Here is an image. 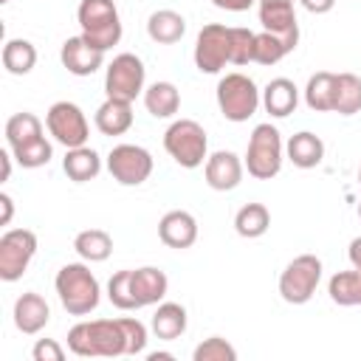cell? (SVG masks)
I'll return each instance as SVG.
<instances>
[{
  "instance_id": "1",
  "label": "cell",
  "mask_w": 361,
  "mask_h": 361,
  "mask_svg": "<svg viewBox=\"0 0 361 361\" xmlns=\"http://www.w3.org/2000/svg\"><path fill=\"white\" fill-rule=\"evenodd\" d=\"M166 290H169V279L155 265L116 271L107 282V299L118 310H138L158 305L166 296Z\"/></svg>"
},
{
  "instance_id": "2",
  "label": "cell",
  "mask_w": 361,
  "mask_h": 361,
  "mask_svg": "<svg viewBox=\"0 0 361 361\" xmlns=\"http://www.w3.org/2000/svg\"><path fill=\"white\" fill-rule=\"evenodd\" d=\"M68 350L79 358H116L127 355V336L121 319H90L68 330Z\"/></svg>"
},
{
  "instance_id": "3",
  "label": "cell",
  "mask_w": 361,
  "mask_h": 361,
  "mask_svg": "<svg viewBox=\"0 0 361 361\" xmlns=\"http://www.w3.org/2000/svg\"><path fill=\"white\" fill-rule=\"evenodd\" d=\"M54 288H56V296H59L62 307L71 316H87V313H93L99 307L102 288H99V279L93 276V271L85 262L62 265L56 271Z\"/></svg>"
},
{
  "instance_id": "4",
  "label": "cell",
  "mask_w": 361,
  "mask_h": 361,
  "mask_svg": "<svg viewBox=\"0 0 361 361\" xmlns=\"http://www.w3.org/2000/svg\"><path fill=\"white\" fill-rule=\"evenodd\" d=\"M282 161H285V144H282L279 130L271 121L257 124L251 130V138H248V147H245V158H243L248 175L257 178V180H271V178L279 175Z\"/></svg>"
},
{
  "instance_id": "5",
  "label": "cell",
  "mask_w": 361,
  "mask_h": 361,
  "mask_svg": "<svg viewBox=\"0 0 361 361\" xmlns=\"http://www.w3.org/2000/svg\"><path fill=\"white\" fill-rule=\"evenodd\" d=\"M76 23L82 28V37L104 54L121 39V17L113 0H82L76 8Z\"/></svg>"
},
{
  "instance_id": "6",
  "label": "cell",
  "mask_w": 361,
  "mask_h": 361,
  "mask_svg": "<svg viewBox=\"0 0 361 361\" xmlns=\"http://www.w3.org/2000/svg\"><path fill=\"white\" fill-rule=\"evenodd\" d=\"M217 107L223 113L226 121H234V124H243L248 121L257 107L262 104V90L257 87V82L240 71L234 73H226L220 82H217Z\"/></svg>"
},
{
  "instance_id": "7",
  "label": "cell",
  "mask_w": 361,
  "mask_h": 361,
  "mask_svg": "<svg viewBox=\"0 0 361 361\" xmlns=\"http://www.w3.org/2000/svg\"><path fill=\"white\" fill-rule=\"evenodd\" d=\"M164 149L169 158L183 169H197L209 158V138L206 130L195 118H178L164 133Z\"/></svg>"
},
{
  "instance_id": "8",
  "label": "cell",
  "mask_w": 361,
  "mask_h": 361,
  "mask_svg": "<svg viewBox=\"0 0 361 361\" xmlns=\"http://www.w3.org/2000/svg\"><path fill=\"white\" fill-rule=\"evenodd\" d=\"M319 282H322V259L316 254H299L279 274V296L288 305H305L313 299Z\"/></svg>"
},
{
  "instance_id": "9",
  "label": "cell",
  "mask_w": 361,
  "mask_h": 361,
  "mask_svg": "<svg viewBox=\"0 0 361 361\" xmlns=\"http://www.w3.org/2000/svg\"><path fill=\"white\" fill-rule=\"evenodd\" d=\"M144 82H147V68L130 51L113 56V62L104 71V93L110 99L135 102L138 96H144Z\"/></svg>"
},
{
  "instance_id": "10",
  "label": "cell",
  "mask_w": 361,
  "mask_h": 361,
  "mask_svg": "<svg viewBox=\"0 0 361 361\" xmlns=\"http://www.w3.org/2000/svg\"><path fill=\"white\" fill-rule=\"evenodd\" d=\"M45 130L48 135L62 144L65 149H73V147H85L87 138H90V127H87V118L82 113L79 104L73 102H54L45 113Z\"/></svg>"
},
{
  "instance_id": "11",
  "label": "cell",
  "mask_w": 361,
  "mask_h": 361,
  "mask_svg": "<svg viewBox=\"0 0 361 361\" xmlns=\"http://www.w3.org/2000/svg\"><path fill=\"white\" fill-rule=\"evenodd\" d=\"M231 62V25L209 23L195 39V68L200 73H220Z\"/></svg>"
},
{
  "instance_id": "12",
  "label": "cell",
  "mask_w": 361,
  "mask_h": 361,
  "mask_svg": "<svg viewBox=\"0 0 361 361\" xmlns=\"http://www.w3.org/2000/svg\"><path fill=\"white\" fill-rule=\"evenodd\" d=\"M37 254V234L31 228H8L0 237V279L17 282Z\"/></svg>"
},
{
  "instance_id": "13",
  "label": "cell",
  "mask_w": 361,
  "mask_h": 361,
  "mask_svg": "<svg viewBox=\"0 0 361 361\" xmlns=\"http://www.w3.org/2000/svg\"><path fill=\"white\" fill-rule=\"evenodd\" d=\"M152 155L141 144H116L107 152V172L121 186H141L152 175Z\"/></svg>"
},
{
  "instance_id": "14",
  "label": "cell",
  "mask_w": 361,
  "mask_h": 361,
  "mask_svg": "<svg viewBox=\"0 0 361 361\" xmlns=\"http://www.w3.org/2000/svg\"><path fill=\"white\" fill-rule=\"evenodd\" d=\"M259 23L262 31H271L282 37L290 48L299 45V20H296V3L290 0H259Z\"/></svg>"
},
{
  "instance_id": "15",
  "label": "cell",
  "mask_w": 361,
  "mask_h": 361,
  "mask_svg": "<svg viewBox=\"0 0 361 361\" xmlns=\"http://www.w3.org/2000/svg\"><path fill=\"white\" fill-rule=\"evenodd\" d=\"M243 172H245V164L231 149H217L203 164V178L209 183V189H214V192H231V189H237L240 180H243Z\"/></svg>"
},
{
  "instance_id": "16",
  "label": "cell",
  "mask_w": 361,
  "mask_h": 361,
  "mask_svg": "<svg viewBox=\"0 0 361 361\" xmlns=\"http://www.w3.org/2000/svg\"><path fill=\"white\" fill-rule=\"evenodd\" d=\"M59 59H62V68L73 76H90L96 73L102 65H104V51L96 48L93 42H87L82 34L76 37H68L59 48Z\"/></svg>"
},
{
  "instance_id": "17",
  "label": "cell",
  "mask_w": 361,
  "mask_h": 361,
  "mask_svg": "<svg viewBox=\"0 0 361 361\" xmlns=\"http://www.w3.org/2000/svg\"><path fill=\"white\" fill-rule=\"evenodd\" d=\"M158 237L166 248H175V251H183V248H192L195 240H197V220L192 212L186 209H172L161 217L158 223Z\"/></svg>"
},
{
  "instance_id": "18",
  "label": "cell",
  "mask_w": 361,
  "mask_h": 361,
  "mask_svg": "<svg viewBox=\"0 0 361 361\" xmlns=\"http://www.w3.org/2000/svg\"><path fill=\"white\" fill-rule=\"evenodd\" d=\"M14 327L25 336H37L51 322V307L37 290H25L14 302Z\"/></svg>"
},
{
  "instance_id": "19",
  "label": "cell",
  "mask_w": 361,
  "mask_h": 361,
  "mask_svg": "<svg viewBox=\"0 0 361 361\" xmlns=\"http://www.w3.org/2000/svg\"><path fill=\"white\" fill-rule=\"evenodd\" d=\"M93 124L102 135H124L133 127V102L124 99H104L96 113H93Z\"/></svg>"
},
{
  "instance_id": "20",
  "label": "cell",
  "mask_w": 361,
  "mask_h": 361,
  "mask_svg": "<svg viewBox=\"0 0 361 361\" xmlns=\"http://www.w3.org/2000/svg\"><path fill=\"white\" fill-rule=\"evenodd\" d=\"M299 104V87L285 79V76H276L271 79L265 87H262V107L271 118H285L296 110Z\"/></svg>"
},
{
  "instance_id": "21",
  "label": "cell",
  "mask_w": 361,
  "mask_h": 361,
  "mask_svg": "<svg viewBox=\"0 0 361 361\" xmlns=\"http://www.w3.org/2000/svg\"><path fill=\"white\" fill-rule=\"evenodd\" d=\"M285 155L293 166L299 169H313L324 161V141L310 133V130H302V133H293L285 144Z\"/></svg>"
},
{
  "instance_id": "22",
  "label": "cell",
  "mask_w": 361,
  "mask_h": 361,
  "mask_svg": "<svg viewBox=\"0 0 361 361\" xmlns=\"http://www.w3.org/2000/svg\"><path fill=\"white\" fill-rule=\"evenodd\" d=\"M186 324H189V316H186L183 305H178V302H158V307L152 313V322H149V330L161 341H175V338H180L186 333Z\"/></svg>"
},
{
  "instance_id": "23",
  "label": "cell",
  "mask_w": 361,
  "mask_h": 361,
  "mask_svg": "<svg viewBox=\"0 0 361 361\" xmlns=\"http://www.w3.org/2000/svg\"><path fill=\"white\" fill-rule=\"evenodd\" d=\"M62 169L73 183H87L102 172V158L93 147H73L62 158Z\"/></svg>"
},
{
  "instance_id": "24",
  "label": "cell",
  "mask_w": 361,
  "mask_h": 361,
  "mask_svg": "<svg viewBox=\"0 0 361 361\" xmlns=\"http://www.w3.org/2000/svg\"><path fill=\"white\" fill-rule=\"evenodd\" d=\"M147 34L158 45H172L186 34V20H183V14H178L172 8H158L147 20Z\"/></svg>"
},
{
  "instance_id": "25",
  "label": "cell",
  "mask_w": 361,
  "mask_h": 361,
  "mask_svg": "<svg viewBox=\"0 0 361 361\" xmlns=\"http://www.w3.org/2000/svg\"><path fill=\"white\" fill-rule=\"evenodd\" d=\"M144 107L155 118H172L180 107V90L172 82H152L144 87Z\"/></svg>"
},
{
  "instance_id": "26",
  "label": "cell",
  "mask_w": 361,
  "mask_h": 361,
  "mask_svg": "<svg viewBox=\"0 0 361 361\" xmlns=\"http://www.w3.org/2000/svg\"><path fill=\"white\" fill-rule=\"evenodd\" d=\"M73 251L85 262H104L113 254V237L104 228H85L73 237Z\"/></svg>"
},
{
  "instance_id": "27",
  "label": "cell",
  "mask_w": 361,
  "mask_h": 361,
  "mask_svg": "<svg viewBox=\"0 0 361 361\" xmlns=\"http://www.w3.org/2000/svg\"><path fill=\"white\" fill-rule=\"evenodd\" d=\"M327 293L341 307H358L361 305V268L333 274L327 282Z\"/></svg>"
},
{
  "instance_id": "28",
  "label": "cell",
  "mask_w": 361,
  "mask_h": 361,
  "mask_svg": "<svg viewBox=\"0 0 361 361\" xmlns=\"http://www.w3.org/2000/svg\"><path fill=\"white\" fill-rule=\"evenodd\" d=\"M333 93H336V73L319 71L305 85V104L313 113H333Z\"/></svg>"
},
{
  "instance_id": "29",
  "label": "cell",
  "mask_w": 361,
  "mask_h": 361,
  "mask_svg": "<svg viewBox=\"0 0 361 361\" xmlns=\"http://www.w3.org/2000/svg\"><path fill=\"white\" fill-rule=\"evenodd\" d=\"M271 228V212L265 203H245L234 214V231L245 240H257Z\"/></svg>"
},
{
  "instance_id": "30",
  "label": "cell",
  "mask_w": 361,
  "mask_h": 361,
  "mask_svg": "<svg viewBox=\"0 0 361 361\" xmlns=\"http://www.w3.org/2000/svg\"><path fill=\"white\" fill-rule=\"evenodd\" d=\"M3 68L11 73V76H25V73H31L34 71V65H37V48H34V42H28V39H6V45H3Z\"/></svg>"
},
{
  "instance_id": "31",
  "label": "cell",
  "mask_w": 361,
  "mask_h": 361,
  "mask_svg": "<svg viewBox=\"0 0 361 361\" xmlns=\"http://www.w3.org/2000/svg\"><path fill=\"white\" fill-rule=\"evenodd\" d=\"M333 113H338V116L361 113V76H355V73H336Z\"/></svg>"
},
{
  "instance_id": "32",
  "label": "cell",
  "mask_w": 361,
  "mask_h": 361,
  "mask_svg": "<svg viewBox=\"0 0 361 361\" xmlns=\"http://www.w3.org/2000/svg\"><path fill=\"white\" fill-rule=\"evenodd\" d=\"M39 135H45V133H42V121H39L34 113H28V110L14 113V116L6 121V141H8V147H20V144L34 141V138H39Z\"/></svg>"
},
{
  "instance_id": "33",
  "label": "cell",
  "mask_w": 361,
  "mask_h": 361,
  "mask_svg": "<svg viewBox=\"0 0 361 361\" xmlns=\"http://www.w3.org/2000/svg\"><path fill=\"white\" fill-rule=\"evenodd\" d=\"M8 149H11L14 161H17L23 169H39V166H45V164L54 158V147H51V141H48L45 135H39V138H34V141H25V144H20V147H8Z\"/></svg>"
},
{
  "instance_id": "34",
  "label": "cell",
  "mask_w": 361,
  "mask_h": 361,
  "mask_svg": "<svg viewBox=\"0 0 361 361\" xmlns=\"http://www.w3.org/2000/svg\"><path fill=\"white\" fill-rule=\"evenodd\" d=\"M290 51H293V48H290L282 37H276V34H271V31H259L257 39H254V62H257V65H276V62L285 59Z\"/></svg>"
},
{
  "instance_id": "35",
  "label": "cell",
  "mask_w": 361,
  "mask_h": 361,
  "mask_svg": "<svg viewBox=\"0 0 361 361\" xmlns=\"http://www.w3.org/2000/svg\"><path fill=\"white\" fill-rule=\"evenodd\" d=\"M192 361H237V350L223 336H209L195 347Z\"/></svg>"
},
{
  "instance_id": "36",
  "label": "cell",
  "mask_w": 361,
  "mask_h": 361,
  "mask_svg": "<svg viewBox=\"0 0 361 361\" xmlns=\"http://www.w3.org/2000/svg\"><path fill=\"white\" fill-rule=\"evenodd\" d=\"M254 39H257V31L231 25V65L254 62Z\"/></svg>"
},
{
  "instance_id": "37",
  "label": "cell",
  "mask_w": 361,
  "mask_h": 361,
  "mask_svg": "<svg viewBox=\"0 0 361 361\" xmlns=\"http://www.w3.org/2000/svg\"><path fill=\"white\" fill-rule=\"evenodd\" d=\"M121 327L127 336V355H138L147 347V324L133 319V316H121Z\"/></svg>"
},
{
  "instance_id": "38",
  "label": "cell",
  "mask_w": 361,
  "mask_h": 361,
  "mask_svg": "<svg viewBox=\"0 0 361 361\" xmlns=\"http://www.w3.org/2000/svg\"><path fill=\"white\" fill-rule=\"evenodd\" d=\"M34 361H62L65 358V347L56 338H37L34 350H31Z\"/></svg>"
},
{
  "instance_id": "39",
  "label": "cell",
  "mask_w": 361,
  "mask_h": 361,
  "mask_svg": "<svg viewBox=\"0 0 361 361\" xmlns=\"http://www.w3.org/2000/svg\"><path fill=\"white\" fill-rule=\"evenodd\" d=\"M217 8H223V11H248L254 3H259V0H212Z\"/></svg>"
},
{
  "instance_id": "40",
  "label": "cell",
  "mask_w": 361,
  "mask_h": 361,
  "mask_svg": "<svg viewBox=\"0 0 361 361\" xmlns=\"http://www.w3.org/2000/svg\"><path fill=\"white\" fill-rule=\"evenodd\" d=\"M299 3H302V8L310 11V14H327V11L336 6V0H299Z\"/></svg>"
},
{
  "instance_id": "41",
  "label": "cell",
  "mask_w": 361,
  "mask_h": 361,
  "mask_svg": "<svg viewBox=\"0 0 361 361\" xmlns=\"http://www.w3.org/2000/svg\"><path fill=\"white\" fill-rule=\"evenodd\" d=\"M0 209H3V214H0V226H8L11 217H14V200H11L8 192H0Z\"/></svg>"
},
{
  "instance_id": "42",
  "label": "cell",
  "mask_w": 361,
  "mask_h": 361,
  "mask_svg": "<svg viewBox=\"0 0 361 361\" xmlns=\"http://www.w3.org/2000/svg\"><path fill=\"white\" fill-rule=\"evenodd\" d=\"M347 257H350V265H353V268H361V234L350 240V245H347Z\"/></svg>"
},
{
  "instance_id": "43",
  "label": "cell",
  "mask_w": 361,
  "mask_h": 361,
  "mask_svg": "<svg viewBox=\"0 0 361 361\" xmlns=\"http://www.w3.org/2000/svg\"><path fill=\"white\" fill-rule=\"evenodd\" d=\"M11 158H14L11 149H3V152H0V161H3V180L11 178Z\"/></svg>"
},
{
  "instance_id": "44",
  "label": "cell",
  "mask_w": 361,
  "mask_h": 361,
  "mask_svg": "<svg viewBox=\"0 0 361 361\" xmlns=\"http://www.w3.org/2000/svg\"><path fill=\"white\" fill-rule=\"evenodd\" d=\"M147 358H149V361H172L175 355H172V353H149Z\"/></svg>"
},
{
  "instance_id": "45",
  "label": "cell",
  "mask_w": 361,
  "mask_h": 361,
  "mask_svg": "<svg viewBox=\"0 0 361 361\" xmlns=\"http://www.w3.org/2000/svg\"><path fill=\"white\" fill-rule=\"evenodd\" d=\"M358 183H361V166H358Z\"/></svg>"
},
{
  "instance_id": "46",
  "label": "cell",
  "mask_w": 361,
  "mask_h": 361,
  "mask_svg": "<svg viewBox=\"0 0 361 361\" xmlns=\"http://www.w3.org/2000/svg\"><path fill=\"white\" fill-rule=\"evenodd\" d=\"M358 217H361V203H358Z\"/></svg>"
},
{
  "instance_id": "47",
  "label": "cell",
  "mask_w": 361,
  "mask_h": 361,
  "mask_svg": "<svg viewBox=\"0 0 361 361\" xmlns=\"http://www.w3.org/2000/svg\"><path fill=\"white\" fill-rule=\"evenodd\" d=\"M0 3H8V0H0Z\"/></svg>"
},
{
  "instance_id": "48",
  "label": "cell",
  "mask_w": 361,
  "mask_h": 361,
  "mask_svg": "<svg viewBox=\"0 0 361 361\" xmlns=\"http://www.w3.org/2000/svg\"><path fill=\"white\" fill-rule=\"evenodd\" d=\"M290 3H299V0H290Z\"/></svg>"
}]
</instances>
